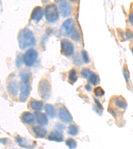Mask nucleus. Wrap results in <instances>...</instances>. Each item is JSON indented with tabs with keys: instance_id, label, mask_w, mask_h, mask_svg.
<instances>
[{
	"instance_id": "f257e3e1",
	"label": "nucleus",
	"mask_w": 133,
	"mask_h": 149,
	"mask_svg": "<svg viewBox=\"0 0 133 149\" xmlns=\"http://www.w3.org/2000/svg\"><path fill=\"white\" fill-rule=\"evenodd\" d=\"M18 40L19 49L21 50L33 47L36 45L35 35L32 31L28 29H23L19 31Z\"/></svg>"
},
{
	"instance_id": "f03ea898",
	"label": "nucleus",
	"mask_w": 133,
	"mask_h": 149,
	"mask_svg": "<svg viewBox=\"0 0 133 149\" xmlns=\"http://www.w3.org/2000/svg\"><path fill=\"white\" fill-rule=\"evenodd\" d=\"M21 90L19 99L21 102H25L30 93V73L27 70H22L20 73Z\"/></svg>"
},
{
	"instance_id": "7ed1b4c3",
	"label": "nucleus",
	"mask_w": 133,
	"mask_h": 149,
	"mask_svg": "<svg viewBox=\"0 0 133 149\" xmlns=\"http://www.w3.org/2000/svg\"><path fill=\"white\" fill-rule=\"evenodd\" d=\"M51 86L50 83L46 79H42L39 83L38 92L43 99L47 100L50 97Z\"/></svg>"
},
{
	"instance_id": "20e7f679",
	"label": "nucleus",
	"mask_w": 133,
	"mask_h": 149,
	"mask_svg": "<svg viewBox=\"0 0 133 149\" xmlns=\"http://www.w3.org/2000/svg\"><path fill=\"white\" fill-rule=\"evenodd\" d=\"M45 14V18L49 23H54L59 19V12L55 4H51L46 7Z\"/></svg>"
},
{
	"instance_id": "39448f33",
	"label": "nucleus",
	"mask_w": 133,
	"mask_h": 149,
	"mask_svg": "<svg viewBox=\"0 0 133 149\" xmlns=\"http://www.w3.org/2000/svg\"><path fill=\"white\" fill-rule=\"evenodd\" d=\"M38 57V53L35 49H30L27 50L23 56V62L27 66L31 67L34 65Z\"/></svg>"
},
{
	"instance_id": "423d86ee",
	"label": "nucleus",
	"mask_w": 133,
	"mask_h": 149,
	"mask_svg": "<svg viewBox=\"0 0 133 149\" xmlns=\"http://www.w3.org/2000/svg\"><path fill=\"white\" fill-rule=\"evenodd\" d=\"M75 30V21L72 19H67L63 23L61 29H60V33L65 37L72 35Z\"/></svg>"
},
{
	"instance_id": "0eeeda50",
	"label": "nucleus",
	"mask_w": 133,
	"mask_h": 149,
	"mask_svg": "<svg viewBox=\"0 0 133 149\" xmlns=\"http://www.w3.org/2000/svg\"><path fill=\"white\" fill-rule=\"evenodd\" d=\"M74 46L69 40L63 39L61 41V52L66 56H72L74 54Z\"/></svg>"
},
{
	"instance_id": "6e6552de",
	"label": "nucleus",
	"mask_w": 133,
	"mask_h": 149,
	"mask_svg": "<svg viewBox=\"0 0 133 149\" xmlns=\"http://www.w3.org/2000/svg\"><path fill=\"white\" fill-rule=\"evenodd\" d=\"M59 118L62 122L65 123H69L72 121L71 113L65 107H62L59 109Z\"/></svg>"
},
{
	"instance_id": "1a4fd4ad",
	"label": "nucleus",
	"mask_w": 133,
	"mask_h": 149,
	"mask_svg": "<svg viewBox=\"0 0 133 149\" xmlns=\"http://www.w3.org/2000/svg\"><path fill=\"white\" fill-rule=\"evenodd\" d=\"M59 10L63 17H67L71 14V7L68 2L65 1H59Z\"/></svg>"
},
{
	"instance_id": "9d476101",
	"label": "nucleus",
	"mask_w": 133,
	"mask_h": 149,
	"mask_svg": "<svg viewBox=\"0 0 133 149\" xmlns=\"http://www.w3.org/2000/svg\"><path fill=\"white\" fill-rule=\"evenodd\" d=\"M35 118L36 121H37V123L40 126L44 127L48 125V123H49V120L48 118L46 116L45 113H43L42 112L40 111H37L35 113Z\"/></svg>"
},
{
	"instance_id": "9b49d317",
	"label": "nucleus",
	"mask_w": 133,
	"mask_h": 149,
	"mask_svg": "<svg viewBox=\"0 0 133 149\" xmlns=\"http://www.w3.org/2000/svg\"><path fill=\"white\" fill-rule=\"evenodd\" d=\"M43 17V11L41 7H36L32 11L31 15V19L32 20L39 22L42 20Z\"/></svg>"
},
{
	"instance_id": "f8f14e48",
	"label": "nucleus",
	"mask_w": 133,
	"mask_h": 149,
	"mask_svg": "<svg viewBox=\"0 0 133 149\" xmlns=\"http://www.w3.org/2000/svg\"><path fill=\"white\" fill-rule=\"evenodd\" d=\"M48 139L51 141H55L57 143H61L64 140V136L61 132L59 131H53L50 133Z\"/></svg>"
},
{
	"instance_id": "ddd939ff",
	"label": "nucleus",
	"mask_w": 133,
	"mask_h": 149,
	"mask_svg": "<svg viewBox=\"0 0 133 149\" xmlns=\"http://www.w3.org/2000/svg\"><path fill=\"white\" fill-rule=\"evenodd\" d=\"M16 141L21 147L27 149H33L35 146V143H33L32 144H31L30 143H29V141L26 139L22 138L21 136H18L16 138Z\"/></svg>"
},
{
	"instance_id": "4468645a",
	"label": "nucleus",
	"mask_w": 133,
	"mask_h": 149,
	"mask_svg": "<svg viewBox=\"0 0 133 149\" xmlns=\"http://www.w3.org/2000/svg\"><path fill=\"white\" fill-rule=\"evenodd\" d=\"M21 119L23 123L31 125L35 121V115L30 112H24L21 116Z\"/></svg>"
},
{
	"instance_id": "2eb2a0df",
	"label": "nucleus",
	"mask_w": 133,
	"mask_h": 149,
	"mask_svg": "<svg viewBox=\"0 0 133 149\" xmlns=\"http://www.w3.org/2000/svg\"><path fill=\"white\" fill-rule=\"evenodd\" d=\"M29 106H30L33 110H34V111H41L43 109V103L42 101L31 99L30 100V103H29Z\"/></svg>"
},
{
	"instance_id": "dca6fc26",
	"label": "nucleus",
	"mask_w": 133,
	"mask_h": 149,
	"mask_svg": "<svg viewBox=\"0 0 133 149\" xmlns=\"http://www.w3.org/2000/svg\"><path fill=\"white\" fill-rule=\"evenodd\" d=\"M32 131L33 132V133L35 134V136H37V138H39V139L45 138L47 133V130H46L45 129L39 126L33 127L32 128Z\"/></svg>"
},
{
	"instance_id": "f3484780",
	"label": "nucleus",
	"mask_w": 133,
	"mask_h": 149,
	"mask_svg": "<svg viewBox=\"0 0 133 149\" xmlns=\"http://www.w3.org/2000/svg\"><path fill=\"white\" fill-rule=\"evenodd\" d=\"M7 90H8V92L12 95H16L18 93L19 87L18 84L15 81H11L8 84V86H7Z\"/></svg>"
},
{
	"instance_id": "a211bd4d",
	"label": "nucleus",
	"mask_w": 133,
	"mask_h": 149,
	"mask_svg": "<svg viewBox=\"0 0 133 149\" xmlns=\"http://www.w3.org/2000/svg\"><path fill=\"white\" fill-rule=\"evenodd\" d=\"M45 111L46 114L49 116L50 118L53 119L56 116V111H55V107L51 104H47L45 106Z\"/></svg>"
},
{
	"instance_id": "6ab92c4d",
	"label": "nucleus",
	"mask_w": 133,
	"mask_h": 149,
	"mask_svg": "<svg viewBox=\"0 0 133 149\" xmlns=\"http://www.w3.org/2000/svg\"><path fill=\"white\" fill-rule=\"evenodd\" d=\"M115 105L117 107L122 109H125L127 107V103L126 100L122 96H118L115 98Z\"/></svg>"
},
{
	"instance_id": "aec40b11",
	"label": "nucleus",
	"mask_w": 133,
	"mask_h": 149,
	"mask_svg": "<svg viewBox=\"0 0 133 149\" xmlns=\"http://www.w3.org/2000/svg\"><path fill=\"white\" fill-rule=\"evenodd\" d=\"M69 81L71 84H73L77 80V72L75 69H72L70 70L69 73Z\"/></svg>"
},
{
	"instance_id": "412c9836",
	"label": "nucleus",
	"mask_w": 133,
	"mask_h": 149,
	"mask_svg": "<svg viewBox=\"0 0 133 149\" xmlns=\"http://www.w3.org/2000/svg\"><path fill=\"white\" fill-rule=\"evenodd\" d=\"M65 145L68 146L69 149H75L77 146V142L73 139L71 138L67 139V141H65Z\"/></svg>"
},
{
	"instance_id": "4be33fe9",
	"label": "nucleus",
	"mask_w": 133,
	"mask_h": 149,
	"mask_svg": "<svg viewBox=\"0 0 133 149\" xmlns=\"http://www.w3.org/2000/svg\"><path fill=\"white\" fill-rule=\"evenodd\" d=\"M79 132V129L78 127L75 125H71L69 127L68 129V134H70V135L72 136H75L78 134Z\"/></svg>"
},
{
	"instance_id": "5701e85b",
	"label": "nucleus",
	"mask_w": 133,
	"mask_h": 149,
	"mask_svg": "<svg viewBox=\"0 0 133 149\" xmlns=\"http://www.w3.org/2000/svg\"><path fill=\"white\" fill-rule=\"evenodd\" d=\"M88 79H89V82L91 83L93 86H96L99 81V78L97 76V74L95 73L92 72L91 76H89V78Z\"/></svg>"
},
{
	"instance_id": "b1692460",
	"label": "nucleus",
	"mask_w": 133,
	"mask_h": 149,
	"mask_svg": "<svg viewBox=\"0 0 133 149\" xmlns=\"http://www.w3.org/2000/svg\"><path fill=\"white\" fill-rule=\"evenodd\" d=\"M94 93L96 97H102L105 95V91L101 87H96L94 90Z\"/></svg>"
},
{
	"instance_id": "393cba45",
	"label": "nucleus",
	"mask_w": 133,
	"mask_h": 149,
	"mask_svg": "<svg viewBox=\"0 0 133 149\" xmlns=\"http://www.w3.org/2000/svg\"><path fill=\"white\" fill-rule=\"evenodd\" d=\"M91 71L88 68H84L82 70V71L81 72V75L83 77V78L88 79L89 78V76H91Z\"/></svg>"
},
{
	"instance_id": "a878e982",
	"label": "nucleus",
	"mask_w": 133,
	"mask_h": 149,
	"mask_svg": "<svg viewBox=\"0 0 133 149\" xmlns=\"http://www.w3.org/2000/svg\"><path fill=\"white\" fill-rule=\"evenodd\" d=\"M82 56H83V60L84 63L88 64L89 62V58L87 52L85 50L82 51Z\"/></svg>"
},
{
	"instance_id": "bb28decb",
	"label": "nucleus",
	"mask_w": 133,
	"mask_h": 149,
	"mask_svg": "<svg viewBox=\"0 0 133 149\" xmlns=\"http://www.w3.org/2000/svg\"><path fill=\"white\" fill-rule=\"evenodd\" d=\"M123 74H124L125 80L127 81V82H129V78H130L129 73V71L127 70V69L126 68H124V69H123Z\"/></svg>"
},
{
	"instance_id": "cd10ccee",
	"label": "nucleus",
	"mask_w": 133,
	"mask_h": 149,
	"mask_svg": "<svg viewBox=\"0 0 133 149\" xmlns=\"http://www.w3.org/2000/svg\"><path fill=\"white\" fill-rule=\"evenodd\" d=\"M72 38L73 40H75V41H79V38H80V36L78 32L77 31H74L73 33L72 34Z\"/></svg>"
},
{
	"instance_id": "c85d7f7f",
	"label": "nucleus",
	"mask_w": 133,
	"mask_h": 149,
	"mask_svg": "<svg viewBox=\"0 0 133 149\" xmlns=\"http://www.w3.org/2000/svg\"><path fill=\"white\" fill-rule=\"evenodd\" d=\"M125 35H126V37H127V39H132V38H133V33L131 31L127 30V31H126Z\"/></svg>"
},
{
	"instance_id": "c756f323",
	"label": "nucleus",
	"mask_w": 133,
	"mask_h": 149,
	"mask_svg": "<svg viewBox=\"0 0 133 149\" xmlns=\"http://www.w3.org/2000/svg\"><path fill=\"white\" fill-rule=\"evenodd\" d=\"M21 55H19V56H18L17 58V60H16V66L17 68H19V67L21 66Z\"/></svg>"
},
{
	"instance_id": "7c9ffc66",
	"label": "nucleus",
	"mask_w": 133,
	"mask_h": 149,
	"mask_svg": "<svg viewBox=\"0 0 133 149\" xmlns=\"http://www.w3.org/2000/svg\"><path fill=\"white\" fill-rule=\"evenodd\" d=\"M55 127H56L57 131H63L65 129V127L63 125H62L61 123H57L56 124V125H55Z\"/></svg>"
},
{
	"instance_id": "2f4dec72",
	"label": "nucleus",
	"mask_w": 133,
	"mask_h": 149,
	"mask_svg": "<svg viewBox=\"0 0 133 149\" xmlns=\"http://www.w3.org/2000/svg\"><path fill=\"white\" fill-rule=\"evenodd\" d=\"M94 101H95V103H96V106H97V107H98V109H100L101 110H103V105L101 104V103H100V102H99L98 100H96V99H94Z\"/></svg>"
},
{
	"instance_id": "473e14b6",
	"label": "nucleus",
	"mask_w": 133,
	"mask_h": 149,
	"mask_svg": "<svg viewBox=\"0 0 133 149\" xmlns=\"http://www.w3.org/2000/svg\"><path fill=\"white\" fill-rule=\"evenodd\" d=\"M129 23L131 24L132 25H133V11L130 13V15L129 16Z\"/></svg>"
},
{
	"instance_id": "72a5a7b5",
	"label": "nucleus",
	"mask_w": 133,
	"mask_h": 149,
	"mask_svg": "<svg viewBox=\"0 0 133 149\" xmlns=\"http://www.w3.org/2000/svg\"><path fill=\"white\" fill-rule=\"evenodd\" d=\"M7 142H8V139L4 138V139H0V143H2V144H4V145H6Z\"/></svg>"
},
{
	"instance_id": "f704fd0d",
	"label": "nucleus",
	"mask_w": 133,
	"mask_h": 149,
	"mask_svg": "<svg viewBox=\"0 0 133 149\" xmlns=\"http://www.w3.org/2000/svg\"><path fill=\"white\" fill-rule=\"evenodd\" d=\"M85 89L87 91H88V92H90V91L91 90V86L90 85H89V84H87V85L85 86Z\"/></svg>"
},
{
	"instance_id": "c9c22d12",
	"label": "nucleus",
	"mask_w": 133,
	"mask_h": 149,
	"mask_svg": "<svg viewBox=\"0 0 133 149\" xmlns=\"http://www.w3.org/2000/svg\"><path fill=\"white\" fill-rule=\"evenodd\" d=\"M132 54H133V47H132Z\"/></svg>"
}]
</instances>
